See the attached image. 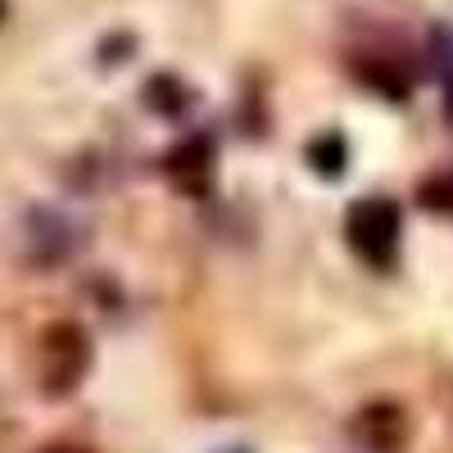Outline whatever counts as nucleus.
<instances>
[{"mask_svg":"<svg viewBox=\"0 0 453 453\" xmlns=\"http://www.w3.org/2000/svg\"><path fill=\"white\" fill-rule=\"evenodd\" d=\"M349 440L363 453H403L408 440H412V422H408L403 403L372 399V403H363L349 418Z\"/></svg>","mask_w":453,"mask_h":453,"instance_id":"7ed1b4c3","label":"nucleus"},{"mask_svg":"<svg viewBox=\"0 0 453 453\" xmlns=\"http://www.w3.org/2000/svg\"><path fill=\"white\" fill-rule=\"evenodd\" d=\"M164 173H168V181L177 186V191H186V196L209 191V177H213V150H209V141L204 136L181 141L173 155L164 159Z\"/></svg>","mask_w":453,"mask_h":453,"instance_id":"20e7f679","label":"nucleus"},{"mask_svg":"<svg viewBox=\"0 0 453 453\" xmlns=\"http://www.w3.org/2000/svg\"><path fill=\"white\" fill-rule=\"evenodd\" d=\"M91 372V335L82 322H46L32 340V381L46 399H68Z\"/></svg>","mask_w":453,"mask_h":453,"instance_id":"f257e3e1","label":"nucleus"},{"mask_svg":"<svg viewBox=\"0 0 453 453\" xmlns=\"http://www.w3.org/2000/svg\"><path fill=\"white\" fill-rule=\"evenodd\" d=\"M5 14H10V0H0V23H5Z\"/></svg>","mask_w":453,"mask_h":453,"instance_id":"6e6552de","label":"nucleus"},{"mask_svg":"<svg viewBox=\"0 0 453 453\" xmlns=\"http://www.w3.org/2000/svg\"><path fill=\"white\" fill-rule=\"evenodd\" d=\"M36 453H91V449L78 444V440H50V444H42Z\"/></svg>","mask_w":453,"mask_h":453,"instance_id":"0eeeda50","label":"nucleus"},{"mask_svg":"<svg viewBox=\"0 0 453 453\" xmlns=\"http://www.w3.org/2000/svg\"><path fill=\"white\" fill-rule=\"evenodd\" d=\"M309 159H313V168H318L322 177L340 173V168H345V141H340V136H322V141H313V145H309Z\"/></svg>","mask_w":453,"mask_h":453,"instance_id":"423d86ee","label":"nucleus"},{"mask_svg":"<svg viewBox=\"0 0 453 453\" xmlns=\"http://www.w3.org/2000/svg\"><path fill=\"white\" fill-rule=\"evenodd\" d=\"M418 204L431 209V213H444L453 218V173H435L418 186Z\"/></svg>","mask_w":453,"mask_h":453,"instance_id":"39448f33","label":"nucleus"},{"mask_svg":"<svg viewBox=\"0 0 453 453\" xmlns=\"http://www.w3.org/2000/svg\"><path fill=\"white\" fill-rule=\"evenodd\" d=\"M399 236H403V222L399 209L390 200H358L345 213V241L349 250L372 263V268H390L395 254H399Z\"/></svg>","mask_w":453,"mask_h":453,"instance_id":"f03ea898","label":"nucleus"}]
</instances>
